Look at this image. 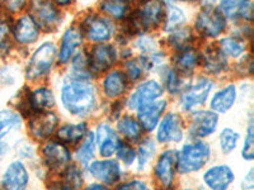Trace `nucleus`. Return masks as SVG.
<instances>
[{
	"label": "nucleus",
	"mask_w": 254,
	"mask_h": 190,
	"mask_svg": "<svg viewBox=\"0 0 254 190\" xmlns=\"http://www.w3.org/2000/svg\"><path fill=\"white\" fill-rule=\"evenodd\" d=\"M64 108L72 115L83 117L94 109L95 90L93 85L84 80H74L61 90Z\"/></svg>",
	"instance_id": "obj_1"
},
{
	"label": "nucleus",
	"mask_w": 254,
	"mask_h": 190,
	"mask_svg": "<svg viewBox=\"0 0 254 190\" xmlns=\"http://www.w3.org/2000/svg\"><path fill=\"white\" fill-rule=\"evenodd\" d=\"M211 150L206 142L196 141L185 144L177 157V167L181 173H193L201 170L210 160Z\"/></svg>",
	"instance_id": "obj_2"
},
{
	"label": "nucleus",
	"mask_w": 254,
	"mask_h": 190,
	"mask_svg": "<svg viewBox=\"0 0 254 190\" xmlns=\"http://www.w3.org/2000/svg\"><path fill=\"white\" fill-rule=\"evenodd\" d=\"M56 57V47L52 42L41 45L32 55L26 70V76L29 80L44 78L51 70Z\"/></svg>",
	"instance_id": "obj_3"
},
{
	"label": "nucleus",
	"mask_w": 254,
	"mask_h": 190,
	"mask_svg": "<svg viewBox=\"0 0 254 190\" xmlns=\"http://www.w3.org/2000/svg\"><path fill=\"white\" fill-rule=\"evenodd\" d=\"M196 29L199 35L207 38H216L226 28L225 15L221 10L208 5L198 14L196 19Z\"/></svg>",
	"instance_id": "obj_4"
},
{
	"label": "nucleus",
	"mask_w": 254,
	"mask_h": 190,
	"mask_svg": "<svg viewBox=\"0 0 254 190\" xmlns=\"http://www.w3.org/2000/svg\"><path fill=\"white\" fill-rule=\"evenodd\" d=\"M164 17V5L162 0H144L141 8L131 20L133 31L147 29L159 26Z\"/></svg>",
	"instance_id": "obj_5"
},
{
	"label": "nucleus",
	"mask_w": 254,
	"mask_h": 190,
	"mask_svg": "<svg viewBox=\"0 0 254 190\" xmlns=\"http://www.w3.org/2000/svg\"><path fill=\"white\" fill-rule=\"evenodd\" d=\"M32 15L37 26L47 31L55 29L61 22V15L58 8L49 0H33Z\"/></svg>",
	"instance_id": "obj_6"
},
{
	"label": "nucleus",
	"mask_w": 254,
	"mask_h": 190,
	"mask_svg": "<svg viewBox=\"0 0 254 190\" xmlns=\"http://www.w3.org/2000/svg\"><path fill=\"white\" fill-rule=\"evenodd\" d=\"M214 83L208 79H199L192 87L185 90L181 98V107L183 110H192L194 108L202 105L207 99Z\"/></svg>",
	"instance_id": "obj_7"
},
{
	"label": "nucleus",
	"mask_w": 254,
	"mask_h": 190,
	"mask_svg": "<svg viewBox=\"0 0 254 190\" xmlns=\"http://www.w3.org/2000/svg\"><path fill=\"white\" fill-rule=\"evenodd\" d=\"M162 94L163 88L158 81H144L130 95V98H128V108L130 109H137V108L142 107V105H146V104L156 100L159 96H162Z\"/></svg>",
	"instance_id": "obj_8"
},
{
	"label": "nucleus",
	"mask_w": 254,
	"mask_h": 190,
	"mask_svg": "<svg viewBox=\"0 0 254 190\" xmlns=\"http://www.w3.org/2000/svg\"><path fill=\"white\" fill-rule=\"evenodd\" d=\"M177 157H178V155H177V151L174 150L164 151L162 155L159 156L155 167H154V174H155V178L159 184L163 185V187L168 188L173 184L177 167Z\"/></svg>",
	"instance_id": "obj_9"
},
{
	"label": "nucleus",
	"mask_w": 254,
	"mask_h": 190,
	"mask_svg": "<svg viewBox=\"0 0 254 190\" xmlns=\"http://www.w3.org/2000/svg\"><path fill=\"white\" fill-rule=\"evenodd\" d=\"M219 118L217 114L212 110H198L192 115L190 126V135L198 139H205L207 136L212 135L216 131Z\"/></svg>",
	"instance_id": "obj_10"
},
{
	"label": "nucleus",
	"mask_w": 254,
	"mask_h": 190,
	"mask_svg": "<svg viewBox=\"0 0 254 190\" xmlns=\"http://www.w3.org/2000/svg\"><path fill=\"white\" fill-rule=\"evenodd\" d=\"M89 173L92 174L93 178L106 185L116 184L122 176L121 166L115 160L93 161L89 165Z\"/></svg>",
	"instance_id": "obj_11"
},
{
	"label": "nucleus",
	"mask_w": 254,
	"mask_h": 190,
	"mask_svg": "<svg viewBox=\"0 0 254 190\" xmlns=\"http://www.w3.org/2000/svg\"><path fill=\"white\" fill-rule=\"evenodd\" d=\"M45 164L51 170H61L71 160L69 150L63 143L56 141H50L42 148Z\"/></svg>",
	"instance_id": "obj_12"
},
{
	"label": "nucleus",
	"mask_w": 254,
	"mask_h": 190,
	"mask_svg": "<svg viewBox=\"0 0 254 190\" xmlns=\"http://www.w3.org/2000/svg\"><path fill=\"white\" fill-rule=\"evenodd\" d=\"M58 126V117L51 112H41L33 115L28 123L29 133L36 140L50 137Z\"/></svg>",
	"instance_id": "obj_13"
},
{
	"label": "nucleus",
	"mask_w": 254,
	"mask_h": 190,
	"mask_svg": "<svg viewBox=\"0 0 254 190\" xmlns=\"http://www.w3.org/2000/svg\"><path fill=\"white\" fill-rule=\"evenodd\" d=\"M159 142H179L183 137L182 121L176 113H169L159 123L158 133Z\"/></svg>",
	"instance_id": "obj_14"
},
{
	"label": "nucleus",
	"mask_w": 254,
	"mask_h": 190,
	"mask_svg": "<svg viewBox=\"0 0 254 190\" xmlns=\"http://www.w3.org/2000/svg\"><path fill=\"white\" fill-rule=\"evenodd\" d=\"M117 60V51L110 45H98L90 52L88 58L89 67L95 72H102L115 65Z\"/></svg>",
	"instance_id": "obj_15"
},
{
	"label": "nucleus",
	"mask_w": 254,
	"mask_h": 190,
	"mask_svg": "<svg viewBox=\"0 0 254 190\" xmlns=\"http://www.w3.org/2000/svg\"><path fill=\"white\" fill-rule=\"evenodd\" d=\"M165 107H167V101L156 99L146 105L137 108V115H139V122L142 130L147 132L155 130L159 123V118L164 112Z\"/></svg>",
	"instance_id": "obj_16"
},
{
	"label": "nucleus",
	"mask_w": 254,
	"mask_h": 190,
	"mask_svg": "<svg viewBox=\"0 0 254 190\" xmlns=\"http://www.w3.org/2000/svg\"><path fill=\"white\" fill-rule=\"evenodd\" d=\"M235 175L228 165H217L210 167L203 175V182L208 188L215 190L226 189L234 182Z\"/></svg>",
	"instance_id": "obj_17"
},
{
	"label": "nucleus",
	"mask_w": 254,
	"mask_h": 190,
	"mask_svg": "<svg viewBox=\"0 0 254 190\" xmlns=\"http://www.w3.org/2000/svg\"><path fill=\"white\" fill-rule=\"evenodd\" d=\"M29 175L26 166L20 161H14L6 167L3 175L1 185L5 189H24L28 185Z\"/></svg>",
	"instance_id": "obj_18"
},
{
	"label": "nucleus",
	"mask_w": 254,
	"mask_h": 190,
	"mask_svg": "<svg viewBox=\"0 0 254 190\" xmlns=\"http://www.w3.org/2000/svg\"><path fill=\"white\" fill-rule=\"evenodd\" d=\"M95 142L98 143L99 153L103 157H111L117 151L120 144V139L117 133L108 124H99L95 132Z\"/></svg>",
	"instance_id": "obj_19"
},
{
	"label": "nucleus",
	"mask_w": 254,
	"mask_h": 190,
	"mask_svg": "<svg viewBox=\"0 0 254 190\" xmlns=\"http://www.w3.org/2000/svg\"><path fill=\"white\" fill-rule=\"evenodd\" d=\"M83 42V35H81L80 29L76 27H71L67 29L63 36L61 41L60 52H59V61L60 63H66L71 60V57L75 53L76 48Z\"/></svg>",
	"instance_id": "obj_20"
},
{
	"label": "nucleus",
	"mask_w": 254,
	"mask_h": 190,
	"mask_svg": "<svg viewBox=\"0 0 254 190\" xmlns=\"http://www.w3.org/2000/svg\"><path fill=\"white\" fill-rule=\"evenodd\" d=\"M13 35H14V38L19 44H33L38 38V35H40V28H38L37 23H36L33 18L29 17V15H23L15 23Z\"/></svg>",
	"instance_id": "obj_21"
},
{
	"label": "nucleus",
	"mask_w": 254,
	"mask_h": 190,
	"mask_svg": "<svg viewBox=\"0 0 254 190\" xmlns=\"http://www.w3.org/2000/svg\"><path fill=\"white\" fill-rule=\"evenodd\" d=\"M54 105H55V96L49 88H38L28 95V107L33 112H47Z\"/></svg>",
	"instance_id": "obj_22"
},
{
	"label": "nucleus",
	"mask_w": 254,
	"mask_h": 190,
	"mask_svg": "<svg viewBox=\"0 0 254 190\" xmlns=\"http://www.w3.org/2000/svg\"><path fill=\"white\" fill-rule=\"evenodd\" d=\"M85 35L93 42H106L111 37V28L104 19L99 17L88 18L85 24Z\"/></svg>",
	"instance_id": "obj_23"
},
{
	"label": "nucleus",
	"mask_w": 254,
	"mask_h": 190,
	"mask_svg": "<svg viewBox=\"0 0 254 190\" xmlns=\"http://www.w3.org/2000/svg\"><path fill=\"white\" fill-rule=\"evenodd\" d=\"M237 100V88L235 85H228L219 90L211 99V109L215 113H226L233 108Z\"/></svg>",
	"instance_id": "obj_24"
},
{
	"label": "nucleus",
	"mask_w": 254,
	"mask_h": 190,
	"mask_svg": "<svg viewBox=\"0 0 254 190\" xmlns=\"http://www.w3.org/2000/svg\"><path fill=\"white\" fill-rule=\"evenodd\" d=\"M103 92L108 98L121 96L126 90V78L121 71H111L103 80Z\"/></svg>",
	"instance_id": "obj_25"
},
{
	"label": "nucleus",
	"mask_w": 254,
	"mask_h": 190,
	"mask_svg": "<svg viewBox=\"0 0 254 190\" xmlns=\"http://www.w3.org/2000/svg\"><path fill=\"white\" fill-rule=\"evenodd\" d=\"M203 63H205L206 70L210 71L211 74H220L228 66L226 57L221 52V49L212 46L208 47L203 53Z\"/></svg>",
	"instance_id": "obj_26"
},
{
	"label": "nucleus",
	"mask_w": 254,
	"mask_h": 190,
	"mask_svg": "<svg viewBox=\"0 0 254 190\" xmlns=\"http://www.w3.org/2000/svg\"><path fill=\"white\" fill-rule=\"evenodd\" d=\"M87 135V124H66L59 128L58 136L61 141L66 142L70 144H75L76 142L81 141L84 136Z\"/></svg>",
	"instance_id": "obj_27"
},
{
	"label": "nucleus",
	"mask_w": 254,
	"mask_h": 190,
	"mask_svg": "<svg viewBox=\"0 0 254 190\" xmlns=\"http://www.w3.org/2000/svg\"><path fill=\"white\" fill-rule=\"evenodd\" d=\"M117 130L130 141H137L142 135V127L133 117L126 115L117 122Z\"/></svg>",
	"instance_id": "obj_28"
},
{
	"label": "nucleus",
	"mask_w": 254,
	"mask_h": 190,
	"mask_svg": "<svg viewBox=\"0 0 254 190\" xmlns=\"http://www.w3.org/2000/svg\"><path fill=\"white\" fill-rule=\"evenodd\" d=\"M22 124V119L19 115L13 110H1L0 112V143L5 136L14 132Z\"/></svg>",
	"instance_id": "obj_29"
},
{
	"label": "nucleus",
	"mask_w": 254,
	"mask_h": 190,
	"mask_svg": "<svg viewBox=\"0 0 254 190\" xmlns=\"http://www.w3.org/2000/svg\"><path fill=\"white\" fill-rule=\"evenodd\" d=\"M192 42H193V35H192V31L188 27H181V28L173 29L171 37H169L171 46L179 49V51L190 48Z\"/></svg>",
	"instance_id": "obj_30"
},
{
	"label": "nucleus",
	"mask_w": 254,
	"mask_h": 190,
	"mask_svg": "<svg viewBox=\"0 0 254 190\" xmlns=\"http://www.w3.org/2000/svg\"><path fill=\"white\" fill-rule=\"evenodd\" d=\"M220 49L225 56L237 58L246 51V42L238 37H225L220 41Z\"/></svg>",
	"instance_id": "obj_31"
},
{
	"label": "nucleus",
	"mask_w": 254,
	"mask_h": 190,
	"mask_svg": "<svg viewBox=\"0 0 254 190\" xmlns=\"http://www.w3.org/2000/svg\"><path fill=\"white\" fill-rule=\"evenodd\" d=\"M199 62V56L197 51L192 48H187L181 51L177 56V67L183 72L193 71Z\"/></svg>",
	"instance_id": "obj_32"
},
{
	"label": "nucleus",
	"mask_w": 254,
	"mask_h": 190,
	"mask_svg": "<svg viewBox=\"0 0 254 190\" xmlns=\"http://www.w3.org/2000/svg\"><path fill=\"white\" fill-rule=\"evenodd\" d=\"M104 13L115 19H122L127 13V5L125 0H104L101 4Z\"/></svg>",
	"instance_id": "obj_33"
},
{
	"label": "nucleus",
	"mask_w": 254,
	"mask_h": 190,
	"mask_svg": "<svg viewBox=\"0 0 254 190\" xmlns=\"http://www.w3.org/2000/svg\"><path fill=\"white\" fill-rule=\"evenodd\" d=\"M94 147H95V139L93 133H89L87 136V139L84 140L83 144L76 151V158L81 165L87 166L90 161H92L93 156H94Z\"/></svg>",
	"instance_id": "obj_34"
},
{
	"label": "nucleus",
	"mask_w": 254,
	"mask_h": 190,
	"mask_svg": "<svg viewBox=\"0 0 254 190\" xmlns=\"http://www.w3.org/2000/svg\"><path fill=\"white\" fill-rule=\"evenodd\" d=\"M240 136L231 128H224L220 133V147L224 153H230L238 146Z\"/></svg>",
	"instance_id": "obj_35"
},
{
	"label": "nucleus",
	"mask_w": 254,
	"mask_h": 190,
	"mask_svg": "<svg viewBox=\"0 0 254 190\" xmlns=\"http://www.w3.org/2000/svg\"><path fill=\"white\" fill-rule=\"evenodd\" d=\"M185 20L186 15L182 9H179L176 5H169L167 9V15H165V31H173L178 28Z\"/></svg>",
	"instance_id": "obj_36"
},
{
	"label": "nucleus",
	"mask_w": 254,
	"mask_h": 190,
	"mask_svg": "<svg viewBox=\"0 0 254 190\" xmlns=\"http://www.w3.org/2000/svg\"><path fill=\"white\" fill-rule=\"evenodd\" d=\"M83 185V175L75 165L69 166L64 173L63 187L66 189H79Z\"/></svg>",
	"instance_id": "obj_37"
},
{
	"label": "nucleus",
	"mask_w": 254,
	"mask_h": 190,
	"mask_svg": "<svg viewBox=\"0 0 254 190\" xmlns=\"http://www.w3.org/2000/svg\"><path fill=\"white\" fill-rule=\"evenodd\" d=\"M155 153V142L151 139H146L139 147L137 151V167L139 170H142L145 165L150 161V158L153 157Z\"/></svg>",
	"instance_id": "obj_38"
},
{
	"label": "nucleus",
	"mask_w": 254,
	"mask_h": 190,
	"mask_svg": "<svg viewBox=\"0 0 254 190\" xmlns=\"http://www.w3.org/2000/svg\"><path fill=\"white\" fill-rule=\"evenodd\" d=\"M144 71H147L146 66H145L144 57H140L139 60H130L126 62V72L128 79L132 81L137 80L144 74Z\"/></svg>",
	"instance_id": "obj_39"
},
{
	"label": "nucleus",
	"mask_w": 254,
	"mask_h": 190,
	"mask_svg": "<svg viewBox=\"0 0 254 190\" xmlns=\"http://www.w3.org/2000/svg\"><path fill=\"white\" fill-rule=\"evenodd\" d=\"M242 156L247 161H252L254 156V132H253V122L249 123L248 132H247L246 141L243 144Z\"/></svg>",
	"instance_id": "obj_40"
},
{
	"label": "nucleus",
	"mask_w": 254,
	"mask_h": 190,
	"mask_svg": "<svg viewBox=\"0 0 254 190\" xmlns=\"http://www.w3.org/2000/svg\"><path fill=\"white\" fill-rule=\"evenodd\" d=\"M116 153L119 155L120 160L126 165H131L133 161H135V158H136V152L133 151L132 147H131L130 144L125 143V142H120Z\"/></svg>",
	"instance_id": "obj_41"
},
{
	"label": "nucleus",
	"mask_w": 254,
	"mask_h": 190,
	"mask_svg": "<svg viewBox=\"0 0 254 190\" xmlns=\"http://www.w3.org/2000/svg\"><path fill=\"white\" fill-rule=\"evenodd\" d=\"M165 84H167V89L172 94H177L182 89L181 88L182 87V79H181V76H179L176 70H169L168 71L167 76H165Z\"/></svg>",
	"instance_id": "obj_42"
},
{
	"label": "nucleus",
	"mask_w": 254,
	"mask_h": 190,
	"mask_svg": "<svg viewBox=\"0 0 254 190\" xmlns=\"http://www.w3.org/2000/svg\"><path fill=\"white\" fill-rule=\"evenodd\" d=\"M238 10H239V14L243 19H253V0H240Z\"/></svg>",
	"instance_id": "obj_43"
},
{
	"label": "nucleus",
	"mask_w": 254,
	"mask_h": 190,
	"mask_svg": "<svg viewBox=\"0 0 254 190\" xmlns=\"http://www.w3.org/2000/svg\"><path fill=\"white\" fill-rule=\"evenodd\" d=\"M136 46H137V48H140L144 52H155L156 41L151 37H147V36H142L136 42Z\"/></svg>",
	"instance_id": "obj_44"
},
{
	"label": "nucleus",
	"mask_w": 254,
	"mask_h": 190,
	"mask_svg": "<svg viewBox=\"0 0 254 190\" xmlns=\"http://www.w3.org/2000/svg\"><path fill=\"white\" fill-rule=\"evenodd\" d=\"M3 5L9 13H17L24 8L26 0H3Z\"/></svg>",
	"instance_id": "obj_45"
},
{
	"label": "nucleus",
	"mask_w": 254,
	"mask_h": 190,
	"mask_svg": "<svg viewBox=\"0 0 254 190\" xmlns=\"http://www.w3.org/2000/svg\"><path fill=\"white\" fill-rule=\"evenodd\" d=\"M240 0H220V5H221V10L225 14L231 15L235 12L239 6Z\"/></svg>",
	"instance_id": "obj_46"
},
{
	"label": "nucleus",
	"mask_w": 254,
	"mask_h": 190,
	"mask_svg": "<svg viewBox=\"0 0 254 190\" xmlns=\"http://www.w3.org/2000/svg\"><path fill=\"white\" fill-rule=\"evenodd\" d=\"M10 35V28L9 24L4 20H0V48L8 46V38Z\"/></svg>",
	"instance_id": "obj_47"
},
{
	"label": "nucleus",
	"mask_w": 254,
	"mask_h": 190,
	"mask_svg": "<svg viewBox=\"0 0 254 190\" xmlns=\"http://www.w3.org/2000/svg\"><path fill=\"white\" fill-rule=\"evenodd\" d=\"M120 189H147L146 185L144 184L140 180H132V182H128V183H125V184L120 185Z\"/></svg>",
	"instance_id": "obj_48"
},
{
	"label": "nucleus",
	"mask_w": 254,
	"mask_h": 190,
	"mask_svg": "<svg viewBox=\"0 0 254 190\" xmlns=\"http://www.w3.org/2000/svg\"><path fill=\"white\" fill-rule=\"evenodd\" d=\"M253 185H254V173L253 170H251L248 174H247L246 179L243 180V188H246V189H253Z\"/></svg>",
	"instance_id": "obj_49"
},
{
	"label": "nucleus",
	"mask_w": 254,
	"mask_h": 190,
	"mask_svg": "<svg viewBox=\"0 0 254 190\" xmlns=\"http://www.w3.org/2000/svg\"><path fill=\"white\" fill-rule=\"evenodd\" d=\"M55 3L61 6H67L72 3V0H55Z\"/></svg>",
	"instance_id": "obj_50"
},
{
	"label": "nucleus",
	"mask_w": 254,
	"mask_h": 190,
	"mask_svg": "<svg viewBox=\"0 0 254 190\" xmlns=\"http://www.w3.org/2000/svg\"><path fill=\"white\" fill-rule=\"evenodd\" d=\"M89 189H104L103 185H99V184H93L90 185Z\"/></svg>",
	"instance_id": "obj_51"
},
{
	"label": "nucleus",
	"mask_w": 254,
	"mask_h": 190,
	"mask_svg": "<svg viewBox=\"0 0 254 190\" xmlns=\"http://www.w3.org/2000/svg\"><path fill=\"white\" fill-rule=\"evenodd\" d=\"M206 4H208V5H211V4H214L215 3V0H203Z\"/></svg>",
	"instance_id": "obj_52"
}]
</instances>
